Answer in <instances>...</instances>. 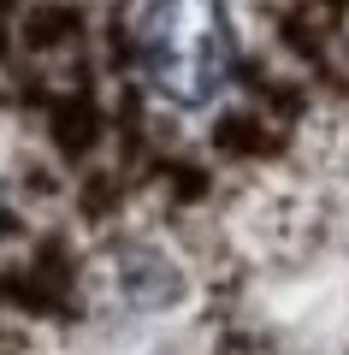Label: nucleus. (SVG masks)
I'll use <instances>...</instances> for the list:
<instances>
[{"label": "nucleus", "instance_id": "f257e3e1", "mask_svg": "<svg viewBox=\"0 0 349 355\" xmlns=\"http://www.w3.org/2000/svg\"><path fill=\"white\" fill-rule=\"evenodd\" d=\"M137 53L148 83L172 107H207L237 65L225 0H148L137 24Z\"/></svg>", "mask_w": 349, "mask_h": 355}, {"label": "nucleus", "instance_id": "f03ea898", "mask_svg": "<svg viewBox=\"0 0 349 355\" xmlns=\"http://www.w3.org/2000/svg\"><path fill=\"white\" fill-rule=\"evenodd\" d=\"M178 291H184V279L160 254H130L125 261V296L137 308H166V302H178Z\"/></svg>", "mask_w": 349, "mask_h": 355}]
</instances>
